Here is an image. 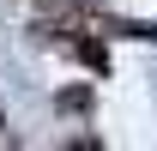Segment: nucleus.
<instances>
[{"label":"nucleus","instance_id":"nucleus-1","mask_svg":"<svg viewBox=\"0 0 157 151\" xmlns=\"http://www.w3.org/2000/svg\"><path fill=\"white\" fill-rule=\"evenodd\" d=\"M0 127H6V115H0Z\"/></svg>","mask_w":157,"mask_h":151}]
</instances>
